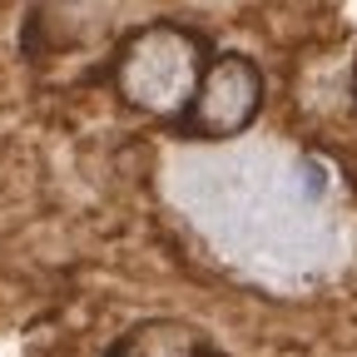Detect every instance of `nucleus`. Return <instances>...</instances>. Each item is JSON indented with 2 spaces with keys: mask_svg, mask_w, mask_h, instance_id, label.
Masks as SVG:
<instances>
[{
  "mask_svg": "<svg viewBox=\"0 0 357 357\" xmlns=\"http://www.w3.org/2000/svg\"><path fill=\"white\" fill-rule=\"evenodd\" d=\"M105 357H223L213 337L184 318H139L124 328Z\"/></svg>",
  "mask_w": 357,
  "mask_h": 357,
  "instance_id": "7ed1b4c3",
  "label": "nucleus"
},
{
  "mask_svg": "<svg viewBox=\"0 0 357 357\" xmlns=\"http://www.w3.org/2000/svg\"><path fill=\"white\" fill-rule=\"evenodd\" d=\"M263 100H268V79H263V65L243 50H213L208 55V70L199 79V95L184 114V129L194 139H208V144H223V139H238V134L253 129V119L263 114Z\"/></svg>",
  "mask_w": 357,
  "mask_h": 357,
  "instance_id": "f03ea898",
  "label": "nucleus"
},
{
  "mask_svg": "<svg viewBox=\"0 0 357 357\" xmlns=\"http://www.w3.org/2000/svg\"><path fill=\"white\" fill-rule=\"evenodd\" d=\"M208 55L213 45L194 25H178V20L134 25L114 45V60H109L114 100L144 119H164V124L184 119L208 70Z\"/></svg>",
  "mask_w": 357,
  "mask_h": 357,
  "instance_id": "f257e3e1",
  "label": "nucleus"
},
{
  "mask_svg": "<svg viewBox=\"0 0 357 357\" xmlns=\"http://www.w3.org/2000/svg\"><path fill=\"white\" fill-rule=\"evenodd\" d=\"M352 109H357V50H352Z\"/></svg>",
  "mask_w": 357,
  "mask_h": 357,
  "instance_id": "20e7f679",
  "label": "nucleus"
}]
</instances>
